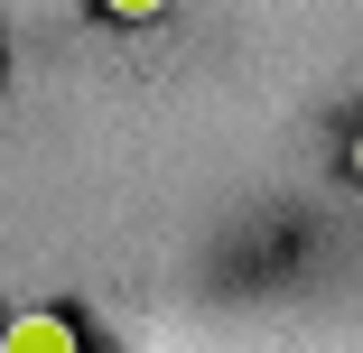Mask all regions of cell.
Returning a JSON list of instances; mask_svg holds the SVG:
<instances>
[{
	"label": "cell",
	"instance_id": "3957f363",
	"mask_svg": "<svg viewBox=\"0 0 363 353\" xmlns=\"http://www.w3.org/2000/svg\"><path fill=\"white\" fill-rule=\"evenodd\" d=\"M354 177H363V130H354Z\"/></svg>",
	"mask_w": 363,
	"mask_h": 353
},
{
	"label": "cell",
	"instance_id": "7a4b0ae2",
	"mask_svg": "<svg viewBox=\"0 0 363 353\" xmlns=\"http://www.w3.org/2000/svg\"><path fill=\"white\" fill-rule=\"evenodd\" d=\"M103 10H112V19H159L168 0H103Z\"/></svg>",
	"mask_w": 363,
	"mask_h": 353
},
{
	"label": "cell",
	"instance_id": "6da1fadb",
	"mask_svg": "<svg viewBox=\"0 0 363 353\" xmlns=\"http://www.w3.org/2000/svg\"><path fill=\"white\" fill-rule=\"evenodd\" d=\"M0 353H84L75 344V325H65V316H10V335H0Z\"/></svg>",
	"mask_w": 363,
	"mask_h": 353
}]
</instances>
